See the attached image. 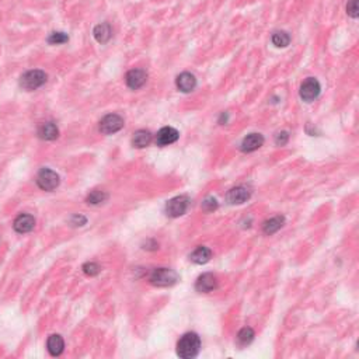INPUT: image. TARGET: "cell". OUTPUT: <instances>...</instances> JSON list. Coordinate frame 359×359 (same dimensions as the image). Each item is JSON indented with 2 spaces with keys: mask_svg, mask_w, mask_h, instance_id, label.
<instances>
[{
  "mask_svg": "<svg viewBox=\"0 0 359 359\" xmlns=\"http://www.w3.org/2000/svg\"><path fill=\"white\" fill-rule=\"evenodd\" d=\"M199 350H201V340L195 332L184 334L177 344V354L181 358H195Z\"/></svg>",
  "mask_w": 359,
  "mask_h": 359,
  "instance_id": "cell-1",
  "label": "cell"
},
{
  "mask_svg": "<svg viewBox=\"0 0 359 359\" xmlns=\"http://www.w3.org/2000/svg\"><path fill=\"white\" fill-rule=\"evenodd\" d=\"M47 82V75L45 72L42 70H29V72H26L21 79H20V86L27 90V91H32V90H37L39 88L42 84H45Z\"/></svg>",
  "mask_w": 359,
  "mask_h": 359,
  "instance_id": "cell-2",
  "label": "cell"
},
{
  "mask_svg": "<svg viewBox=\"0 0 359 359\" xmlns=\"http://www.w3.org/2000/svg\"><path fill=\"white\" fill-rule=\"evenodd\" d=\"M178 281L177 272L170 268H157L150 275V282L156 286H171Z\"/></svg>",
  "mask_w": 359,
  "mask_h": 359,
  "instance_id": "cell-3",
  "label": "cell"
},
{
  "mask_svg": "<svg viewBox=\"0 0 359 359\" xmlns=\"http://www.w3.org/2000/svg\"><path fill=\"white\" fill-rule=\"evenodd\" d=\"M100 132L104 135H112L124 128V119L118 114H108L100 121Z\"/></svg>",
  "mask_w": 359,
  "mask_h": 359,
  "instance_id": "cell-4",
  "label": "cell"
},
{
  "mask_svg": "<svg viewBox=\"0 0 359 359\" xmlns=\"http://www.w3.org/2000/svg\"><path fill=\"white\" fill-rule=\"evenodd\" d=\"M37 184L44 191H54L59 185V175L51 168H42L37 175Z\"/></svg>",
  "mask_w": 359,
  "mask_h": 359,
  "instance_id": "cell-5",
  "label": "cell"
},
{
  "mask_svg": "<svg viewBox=\"0 0 359 359\" xmlns=\"http://www.w3.org/2000/svg\"><path fill=\"white\" fill-rule=\"evenodd\" d=\"M188 205H190V199L187 196H184V195L175 196L173 199H170L166 205V214L171 218L183 216L188 209Z\"/></svg>",
  "mask_w": 359,
  "mask_h": 359,
  "instance_id": "cell-6",
  "label": "cell"
},
{
  "mask_svg": "<svg viewBox=\"0 0 359 359\" xmlns=\"http://www.w3.org/2000/svg\"><path fill=\"white\" fill-rule=\"evenodd\" d=\"M320 83L316 80L314 78H309L306 79L301 86V97L303 101H307L310 103L313 100L319 97L320 94Z\"/></svg>",
  "mask_w": 359,
  "mask_h": 359,
  "instance_id": "cell-7",
  "label": "cell"
},
{
  "mask_svg": "<svg viewBox=\"0 0 359 359\" xmlns=\"http://www.w3.org/2000/svg\"><path fill=\"white\" fill-rule=\"evenodd\" d=\"M146 79H147V75L143 69H132L126 73V86L132 90H138L145 84Z\"/></svg>",
  "mask_w": 359,
  "mask_h": 359,
  "instance_id": "cell-8",
  "label": "cell"
},
{
  "mask_svg": "<svg viewBox=\"0 0 359 359\" xmlns=\"http://www.w3.org/2000/svg\"><path fill=\"white\" fill-rule=\"evenodd\" d=\"M178 136H180V134H178V131L175 128L165 126V128H162L157 132V135H156V143L159 146L171 145V143L177 142Z\"/></svg>",
  "mask_w": 359,
  "mask_h": 359,
  "instance_id": "cell-9",
  "label": "cell"
},
{
  "mask_svg": "<svg viewBox=\"0 0 359 359\" xmlns=\"http://www.w3.org/2000/svg\"><path fill=\"white\" fill-rule=\"evenodd\" d=\"M218 286V279L215 276L214 274L211 272H206V274H202L198 281L195 283V288L196 291L201 292V293H208V292H212L214 289H216Z\"/></svg>",
  "mask_w": 359,
  "mask_h": 359,
  "instance_id": "cell-10",
  "label": "cell"
},
{
  "mask_svg": "<svg viewBox=\"0 0 359 359\" xmlns=\"http://www.w3.org/2000/svg\"><path fill=\"white\" fill-rule=\"evenodd\" d=\"M175 84H177V88L180 91H183V93H191L196 87V79H195L193 73L184 72V73H181V75L177 76Z\"/></svg>",
  "mask_w": 359,
  "mask_h": 359,
  "instance_id": "cell-11",
  "label": "cell"
},
{
  "mask_svg": "<svg viewBox=\"0 0 359 359\" xmlns=\"http://www.w3.org/2000/svg\"><path fill=\"white\" fill-rule=\"evenodd\" d=\"M13 226L17 233H28L35 226V219L31 215H20L16 218Z\"/></svg>",
  "mask_w": 359,
  "mask_h": 359,
  "instance_id": "cell-12",
  "label": "cell"
},
{
  "mask_svg": "<svg viewBox=\"0 0 359 359\" xmlns=\"http://www.w3.org/2000/svg\"><path fill=\"white\" fill-rule=\"evenodd\" d=\"M262 145H264V136L260 134H250L243 139L242 150L246 153H250L260 149Z\"/></svg>",
  "mask_w": 359,
  "mask_h": 359,
  "instance_id": "cell-13",
  "label": "cell"
},
{
  "mask_svg": "<svg viewBox=\"0 0 359 359\" xmlns=\"http://www.w3.org/2000/svg\"><path fill=\"white\" fill-rule=\"evenodd\" d=\"M227 202L232 205L244 204L250 198V191L244 187H236L227 193Z\"/></svg>",
  "mask_w": 359,
  "mask_h": 359,
  "instance_id": "cell-14",
  "label": "cell"
},
{
  "mask_svg": "<svg viewBox=\"0 0 359 359\" xmlns=\"http://www.w3.org/2000/svg\"><path fill=\"white\" fill-rule=\"evenodd\" d=\"M93 35H94V38L98 44H107L112 37V28L108 23H101V24L96 26V28L93 31Z\"/></svg>",
  "mask_w": 359,
  "mask_h": 359,
  "instance_id": "cell-15",
  "label": "cell"
},
{
  "mask_svg": "<svg viewBox=\"0 0 359 359\" xmlns=\"http://www.w3.org/2000/svg\"><path fill=\"white\" fill-rule=\"evenodd\" d=\"M38 136L44 140H54L59 136V129L58 126L55 125L54 122H45L39 126L38 129Z\"/></svg>",
  "mask_w": 359,
  "mask_h": 359,
  "instance_id": "cell-16",
  "label": "cell"
},
{
  "mask_svg": "<svg viewBox=\"0 0 359 359\" xmlns=\"http://www.w3.org/2000/svg\"><path fill=\"white\" fill-rule=\"evenodd\" d=\"M47 348H48L51 355L58 357V355H60L63 352V348H65L63 338L60 335H51L48 341H47Z\"/></svg>",
  "mask_w": 359,
  "mask_h": 359,
  "instance_id": "cell-17",
  "label": "cell"
},
{
  "mask_svg": "<svg viewBox=\"0 0 359 359\" xmlns=\"http://www.w3.org/2000/svg\"><path fill=\"white\" fill-rule=\"evenodd\" d=\"M211 257H212V251L208 247H204V246L195 249L194 251L191 252V255H190L191 261L195 262V264H206L211 260Z\"/></svg>",
  "mask_w": 359,
  "mask_h": 359,
  "instance_id": "cell-18",
  "label": "cell"
},
{
  "mask_svg": "<svg viewBox=\"0 0 359 359\" xmlns=\"http://www.w3.org/2000/svg\"><path fill=\"white\" fill-rule=\"evenodd\" d=\"M152 142V134L149 131H145V129H140L134 134V138H132V145L138 147V149H143L146 146L150 145Z\"/></svg>",
  "mask_w": 359,
  "mask_h": 359,
  "instance_id": "cell-19",
  "label": "cell"
},
{
  "mask_svg": "<svg viewBox=\"0 0 359 359\" xmlns=\"http://www.w3.org/2000/svg\"><path fill=\"white\" fill-rule=\"evenodd\" d=\"M283 222H285V219H283L282 216H275V218H272L270 221H267V222L264 223V226H262L264 233L274 234L275 232H278V230L282 227Z\"/></svg>",
  "mask_w": 359,
  "mask_h": 359,
  "instance_id": "cell-20",
  "label": "cell"
},
{
  "mask_svg": "<svg viewBox=\"0 0 359 359\" xmlns=\"http://www.w3.org/2000/svg\"><path fill=\"white\" fill-rule=\"evenodd\" d=\"M289 42H291V37H289L288 32H285V31H276V32H274V35H272V44L275 47L285 48V47L289 45Z\"/></svg>",
  "mask_w": 359,
  "mask_h": 359,
  "instance_id": "cell-21",
  "label": "cell"
},
{
  "mask_svg": "<svg viewBox=\"0 0 359 359\" xmlns=\"http://www.w3.org/2000/svg\"><path fill=\"white\" fill-rule=\"evenodd\" d=\"M237 340H239V342H240L242 345L250 344V342L254 340V331H252L250 327L243 329V330H240V332L237 334Z\"/></svg>",
  "mask_w": 359,
  "mask_h": 359,
  "instance_id": "cell-22",
  "label": "cell"
},
{
  "mask_svg": "<svg viewBox=\"0 0 359 359\" xmlns=\"http://www.w3.org/2000/svg\"><path fill=\"white\" fill-rule=\"evenodd\" d=\"M106 199H107V194L103 193V191H93V193H90L87 196V202L91 205L101 204V202H104Z\"/></svg>",
  "mask_w": 359,
  "mask_h": 359,
  "instance_id": "cell-23",
  "label": "cell"
},
{
  "mask_svg": "<svg viewBox=\"0 0 359 359\" xmlns=\"http://www.w3.org/2000/svg\"><path fill=\"white\" fill-rule=\"evenodd\" d=\"M68 41H69L68 34H65V32H52L48 38V42L49 44H52V45L65 44V42H68Z\"/></svg>",
  "mask_w": 359,
  "mask_h": 359,
  "instance_id": "cell-24",
  "label": "cell"
},
{
  "mask_svg": "<svg viewBox=\"0 0 359 359\" xmlns=\"http://www.w3.org/2000/svg\"><path fill=\"white\" fill-rule=\"evenodd\" d=\"M347 13L352 19H357L359 16V4L358 0H350L347 4Z\"/></svg>",
  "mask_w": 359,
  "mask_h": 359,
  "instance_id": "cell-25",
  "label": "cell"
},
{
  "mask_svg": "<svg viewBox=\"0 0 359 359\" xmlns=\"http://www.w3.org/2000/svg\"><path fill=\"white\" fill-rule=\"evenodd\" d=\"M100 267H98V264H96V262H87V264H84L83 265V271L86 272L87 275H90V276H94V275H97L98 272H100Z\"/></svg>",
  "mask_w": 359,
  "mask_h": 359,
  "instance_id": "cell-26",
  "label": "cell"
},
{
  "mask_svg": "<svg viewBox=\"0 0 359 359\" xmlns=\"http://www.w3.org/2000/svg\"><path fill=\"white\" fill-rule=\"evenodd\" d=\"M288 140H289V134H288L286 131L278 132V134L275 135V143L278 146H285L288 143Z\"/></svg>",
  "mask_w": 359,
  "mask_h": 359,
  "instance_id": "cell-27",
  "label": "cell"
},
{
  "mask_svg": "<svg viewBox=\"0 0 359 359\" xmlns=\"http://www.w3.org/2000/svg\"><path fill=\"white\" fill-rule=\"evenodd\" d=\"M202 208H204L205 211L211 212V211H214V209L218 208V202H216L215 198H206L204 201V204H202Z\"/></svg>",
  "mask_w": 359,
  "mask_h": 359,
  "instance_id": "cell-28",
  "label": "cell"
},
{
  "mask_svg": "<svg viewBox=\"0 0 359 359\" xmlns=\"http://www.w3.org/2000/svg\"><path fill=\"white\" fill-rule=\"evenodd\" d=\"M86 222H87V219H86L84 216H82V215H76V216H73V219H72V223L75 224V226H83Z\"/></svg>",
  "mask_w": 359,
  "mask_h": 359,
  "instance_id": "cell-29",
  "label": "cell"
}]
</instances>
